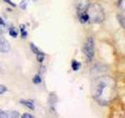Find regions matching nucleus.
Returning a JSON list of instances; mask_svg holds the SVG:
<instances>
[{
  "instance_id": "1",
  "label": "nucleus",
  "mask_w": 125,
  "mask_h": 118,
  "mask_svg": "<svg viewBox=\"0 0 125 118\" xmlns=\"http://www.w3.org/2000/svg\"><path fill=\"white\" fill-rule=\"evenodd\" d=\"M93 95L101 105L109 103L115 97V81L108 76L97 78L93 83Z\"/></svg>"
},
{
  "instance_id": "2",
  "label": "nucleus",
  "mask_w": 125,
  "mask_h": 118,
  "mask_svg": "<svg viewBox=\"0 0 125 118\" xmlns=\"http://www.w3.org/2000/svg\"><path fill=\"white\" fill-rule=\"evenodd\" d=\"M86 14L88 16V21L91 23H101L104 18H105V14H104L103 8L98 3H92L88 4Z\"/></svg>"
},
{
  "instance_id": "3",
  "label": "nucleus",
  "mask_w": 125,
  "mask_h": 118,
  "mask_svg": "<svg viewBox=\"0 0 125 118\" xmlns=\"http://www.w3.org/2000/svg\"><path fill=\"white\" fill-rule=\"evenodd\" d=\"M83 52H84L87 60L91 61L94 57V55H95V42H94V39L92 37L86 40L84 47H83Z\"/></svg>"
},
{
  "instance_id": "4",
  "label": "nucleus",
  "mask_w": 125,
  "mask_h": 118,
  "mask_svg": "<svg viewBox=\"0 0 125 118\" xmlns=\"http://www.w3.org/2000/svg\"><path fill=\"white\" fill-rule=\"evenodd\" d=\"M88 4H89L88 0H77L76 9H77L78 15H80V14H82V13H85L86 10H87Z\"/></svg>"
},
{
  "instance_id": "5",
  "label": "nucleus",
  "mask_w": 125,
  "mask_h": 118,
  "mask_svg": "<svg viewBox=\"0 0 125 118\" xmlns=\"http://www.w3.org/2000/svg\"><path fill=\"white\" fill-rule=\"evenodd\" d=\"M11 50V46L4 38L0 37V53H8Z\"/></svg>"
},
{
  "instance_id": "6",
  "label": "nucleus",
  "mask_w": 125,
  "mask_h": 118,
  "mask_svg": "<svg viewBox=\"0 0 125 118\" xmlns=\"http://www.w3.org/2000/svg\"><path fill=\"white\" fill-rule=\"evenodd\" d=\"M20 102H21V105H24V106H27L31 110H34L35 109L34 103H33V101H31V100H21Z\"/></svg>"
},
{
  "instance_id": "7",
  "label": "nucleus",
  "mask_w": 125,
  "mask_h": 118,
  "mask_svg": "<svg viewBox=\"0 0 125 118\" xmlns=\"http://www.w3.org/2000/svg\"><path fill=\"white\" fill-rule=\"evenodd\" d=\"M78 16H79V21L81 23H85V22L88 21V16H87V14H86V12L80 14Z\"/></svg>"
},
{
  "instance_id": "8",
  "label": "nucleus",
  "mask_w": 125,
  "mask_h": 118,
  "mask_svg": "<svg viewBox=\"0 0 125 118\" xmlns=\"http://www.w3.org/2000/svg\"><path fill=\"white\" fill-rule=\"evenodd\" d=\"M56 100H57V98H56V96H55L54 94H52V95L50 96V106H51V110H52V111L55 110V109H54V105L56 103Z\"/></svg>"
},
{
  "instance_id": "9",
  "label": "nucleus",
  "mask_w": 125,
  "mask_h": 118,
  "mask_svg": "<svg viewBox=\"0 0 125 118\" xmlns=\"http://www.w3.org/2000/svg\"><path fill=\"white\" fill-rule=\"evenodd\" d=\"M72 68H73V70L74 71H78L80 68H81V63L78 61H76V60H73L72 62Z\"/></svg>"
},
{
  "instance_id": "10",
  "label": "nucleus",
  "mask_w": 125,
  "mask_h": 118,
  "mask_svg": "<svg viewBox=\"0 0 125 118\" xmlns=\"http://www.w3.org/2000/svg\"><path fill=\"white\" fill-rule=\"evenodd\" d=\"M20 30H21V37L23 38V39H25V38L27 37V31L25 30V25H20Z\"/></svg>"
},
{
  "instance_id": "11",
  "label": "nucleus",
  "mask_w": 125,
  "mask_h": 118,
  "mask_svg": "<svg viewBox=\"0 0 125 118\" xmlns=\"http://www.w3.org/2000/svg\"><path fill=\"white\" fill-rule=\"evenodd\" d=\"M9 33H10V35H11L12 37H14V38H16L17 36H18V32H17V30L14 29V27H11V29L9 30Z\"/></svg>"
},
{
  "instance_id": "12",
  "label": "nucleus",
  "mask_w": 125,
  "mask_h": 118,
  "mask_svg": "<svg viewBox=\"0 0 125 118\" xmlns=\"http://www.w3.org/2000/svg\"><path fill=\"white\" fill-rule=\"evenodd\" d=\"M44 57H45V54L42 53V52H40V53L37 54V60L39 61V62H42L43 59H44Z\"/></svg>"
},
{
  "instance_id": "13",
  "label": "nucleus",
  "mask_w": 125,
  "mask_h": 118,
  "mask_svg": "<svg viewBox=\"0 0 125 118\" xmlns=\"http://www.w3.org/2000/svg\"><path fill=\"white\" fill-rule=\"evenodd\" d=\"M31 48H32V51L34 52V53L35 54H38V53H40V50H39V48H38L36 46H35V44L34 43H31Z\"/></svg>"
},
{
  "instance_id": "14",
  "label": "nucleus",
  "mask_w": 125,
  "mask_h": 118,
  "mask_svg": "<svg viewBox=\"0 0 125 118\" xmlns=\"http://www.w3.org/2000/svg\"><path fill=\"white\" fill-rule=\"evenodd\" d=\"M33 81L34 83H36V84H39V83H41V77H40V75H36L34 77L33 79Z\"/></svg>"
},
{
  "instance_id": "15",
  "label": "nucleus",
  "mask_w": 125,
  "mask_h": 118,
  "mask_svg": "<svg viewBox=\"0 0 125 118\" xmlns=\"http://www.w3.org/2000/svg\"><path fill=\"white\" fill-rule=\"evenodd\" d=\"M9 117H19L20 115H19V113H17V112H13V111H11L9 114Z\"/></svg>"
},
{
  "instance_id": "16",
  "label": "nucleus",
  "mask_w": 125,
  "mask_h": 118,
  "mask_svg": "<svg viewBox=\"0 0 125 118\" xmlns=\"http://www.w3.org/2000/svg\"><path fill=\"white\" fill-rule=\"evenodd\" d=\"M26 4H27V1H26V0H23V1L20 3V6H21L22 10H25L26 9Z\"/></svg>"
},
{
  "instance_id": "17",
  "label": "nucleus",
  "mask_w": 125,
  "mask_h": 118,
  "mask_svg": "<svg viewBox=\"0 0 125 118\" xmlns=\"http://www.w3.org/2000/svg\"><path fill=\"white\" fill-rule=\"evenodd\" d=\"M5 91H6V88H5V86H3V85L0 84V94H2V93H4Z\"/></svg>"
},
{
  "instance_id": "18",
  "label": "nucleus",
  "mask_w": 125,
  "mask_h": 118,
  "mask_svg": "<svg viewBox=\"0 0 125 118\" xmlns=\"http://www.w3.org/2000/svg\"><path fill=\"white\" fill-rule=\"evenodd\" d=\"M0 117H9L8 113L3 112V111H0Z\"/></svg>"
},
{
  "instance_id": "19",
  "label": "nucleus",
  "mask_w": 125,
  "mask_h": 118,
  "mask_svg": "<svg viewBox=\"0 0 125 118\" xmlns=\"http://www.w3.org/2000/svg\"><path fill=\"white\" fill-rule=\"evenodd\" d=\"M5 32V25H0V34H3Z\"/></svg>"
},
{
  "instance_id": "20",
  "label": "nucleus",
  "mask_w": 125,
  "mask_h": 118,
  "mask_svg": "<svg viewBox=\"0 0 125 118\" xmlns=\"http://www.w3.org/2000/svg\"><path fill=\"white\" fill-rule=\"evenodd\" d=\"M22 117H24V118H33V115L32 114H23Z\"/></svg>"
},
{
  "instance_id": "21",
  "label": "nucleus",
  "mask_w": 125,
  "mask_h": 118,
  "mask_svg": "<svg viewBox=\"0 0 125 118\" xmlns=\"http://www.w3.org/2000/svg\"><path fill=\"white\" fill-rule=\"evenodd\" d=\"M3 1H5L6 3H9V4H11L12 6H16V4H15V3H13V2L11 1V0H3Z\"/></svg>"
},
{
  "instance_id": "22",
  "label": "nucleus",
  "mask_w": 125,
  "mask_h": 118,
  "mask_svg": "<svg viewBox=\"0 0 125 118\" xmlns=\"http://www.w3.org/2000/svg\"><path fill=\"white\" fill-rule=\"evenodd\" d=\"M0 25H5V22L2 20V18H0Z\"/></svg>"
},
{
  "instance_id": "23",
  "label": "nucleus",
  "mask_w": 125,
  "mask_h": 118,
  "mask_svg": "<svg viewBox=\"0 0 125 118\" xmlns=\"http://www.w3.org/2000/svg\"><path fill=\"white\" fill-rule=\"evenodd\" d=\"M35 1H37V0H35Z\"/></svg>"
}]
</instances>
